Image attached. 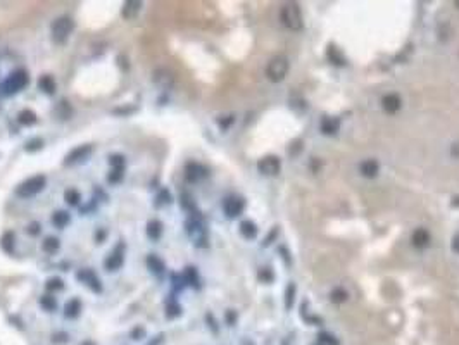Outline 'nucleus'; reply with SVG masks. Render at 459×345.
Listing matches in <instances>:
<instances>
[{
  "mask_svg": "<svg viewBox=\"0 0 459 345\" xmlns=\"http://www.w3.org/2000/svg\"><path fill=\"white\" fill-rule=\"evenodd\" d=\"M347 297H349V293L345 292L344 288H335L333 292H331V301L333 302H337V304H340V302H345L347 301Z\"/></svg>",
  "mask_w": 459,
  "mask_h": 345,
  "instance_id": "nucleus-34",
  "label": "nucleus"
},
{
  "mask_svg": "<svg viewBox=\"0 0 459 345\" xmlns=\"http://www.w3.org/2000/svg\"><path fill=\"white\" fill-rule=\"evenodd\" d=\"M140 11H142V2H138V0H128V2L123 4L121 16L125 17V19L131 21L140 14Z\"/></svg>",
  "mask_w": 459,
  "mask_h": 345,
  "instance_id": "nucleus-14",
  "label": "nucleus"
},
{
  "mask_svg": "<svg viewBox=\"0 0 459 345\" xmlns=\"http://www.w3.org/2000/svg\"><path fill=\"white\" fill-rule=\"evenodd\" d=\"M431 242L430 233L425 228H418L415 233H413V245L416 249H426Z\"/></svg>",
  "mask_w": 459,
  "mask_h": 345,
  "instance_id": "nucleus-16",
  "label": "nucleus"
},
{
  "mask_svg": "<svg viewBox=\"0 0 459 345\" xmlns=\"http://www.w3.org/2000/svg\"><path fill=\"white\" fill-rule=\"evenodd\" d=\"M288 61L285 57H275L270 61V64L266 67V75L273 83H280L281 80H285V76L288 75Z\"/></svg>",
  "mask_w": 459,
  "mask_h": 345,
  "instance_id": "nucleus-4",
  "label": "nucleus"
},
{
  "mask_svg": "<svg viewBox=\"0 0 459 345\" xmlns=\"http://www.w3.org/2000/svg\"><path fill=\"white\" fill-rule=\"evenodd\" d=\"M81 345H95V343H93V342H83Z\"/></svg>",
  "mask_w": 459,
  "mask_h": 345,
  "instance_id": "nucleus-44",
  "label": "nucleus"
},
{
  "mask_svg": "<svg viewBox=\"0 0 459 345\" xmlns=\"http://www.w3.org/2000/svg\"><path fill=\"white\" fill-rule=\"evenodd\" d=\"M228 321H230V323H233V321H235V314L231 311L228 312Z\"/></svg>",
  "mask_w": 459,
  "mask_h": 345,
  "instance_id": "nucleus-43",
  "label": "nucleus"
},
{
  "mask_svg": "<svg viewBox=\"0 0 459 345\" xmlns=\"http://www.w3.org/2000/svg\"><path fill=\"white\" fill-rule=\"evenodd\" d=\"M240 233H242L244 238L252 240V238H256V235H257V226L254 225L252 221H242V223H240Z\"/></svg>",
  "mask_w": 459,
  "mask_h": 345,
  "instance_id": "nucleus-24",
  "label": "nucleus"
},
{
  "mask_svg": "<svg viewBox=\"0 0 459 345\" xmlns=\"http://www.w3.org/2000/svg\"><path fill=\"white\" fill-rule=\"evenodd\" d=\"M28 81H30L28 72L25 69H16L7 76L6 83H4V90H6L7 93H17L28 85Z\"/></svg>",
  "mask_w": 459,
  "mask_h": 345,
  "instance_id": "nucleus-5",
  "label": "nucleus"
},
{
  "mask_svg": "<svg viewBox=\"0 0 459 345\" xmlns=\"http://www.w3.org/2000/svg\"><path fill=\"white\" fill-rule=\"evenodd\" d=\"M123 264H125V245L119 243L116 245L111 254H107L106 261H104V267L107 271H117Z\"/></svg>",
  "mask_w": 459,
  "mask_h": 345,
  "instance_id": "nucleus-7",
  "label": "nucleus"
},
{
  "mask_svg": "<svg viewBox=\"0 0 459 345\" xmlns=\"http://www.w3.org/2000/svg\"><path fill=\"white\" fill-rule=\"evenodd\" d=\"M69 221H71V217H69V212L67 211H56L52 214V225L59 230H62L64 226L69 225Z\"/></svg>",
  "mask_w": 459,
  "mask_h": 345,
  "instance_id": "nucleus-19",
  "label": "nucleus"
},
{
  "mask_svg": "<svg viewBox=\"0 0 459 345\" xmlns=\"http://www.w3.org/2000/svg\"><path fill=\"white\" fill-rule=\"evenodd\" d=\"M125 176V169H111V172L107 175V181L109 183H119Z\"/></svg>",
  "mask_w": 459,
  "mask_h": 345,
  "instance_id": "nucleus-35",
  "label": "nucleus"
},
{
  "mask_svg": "<svg viewBox=\"0 0 459 345\" xmlns=\"http://www.w3.org/2000/svg\"><path fill=\"white\" fill-rule=\"evenodd\" d=\"M178 314H180V306H178V304H170V306H167V316L175 317V316H178Z\"/></svg>",
  "mask_w": 459,
  "mask_h": 345,
  "instance_id": "nucleus-40",
  "label": "nucleus"
},
{
  "mask_svg": "<svg viewBox=\"0 0 459 345\" xmlns=\"http://www.w3.org/2000/svg\"><path fill=\"white\" fill-rule=\"evenodd\" d=\"M454 252H459V237L454 238Z\"/></svg>",
  "mask_w": 459,
  "mask_h": 345,
  "instance_id": "nucleus-41",
  "label": "nucleus"
},
{
  "mask_svg": "<svg viewBox=\"0 0 459 345\" xmlns=\"http://www.w3.org/2000/svg\"><path fill=\"white\" fill-rule=\"evenodd\" d=\"M59 247H61V242H59V238L57 237H47L42 242V249H43V252H47V254H56L57 251H59Z\"/></svg>",
  "mask_w": 459,
  "mask_h": 345,
  "instance_id": "nucleus-26",
  "label": "nucleus"
},
{
  "mask_svg": "<svg viewBox=\"0 0 459 345\" xmlns=\"http://www.w3.org/2000/svg\"><path fill=\"white\" fill-rule=\"evenodd\" d=\"M339 126H340V122H339V119H335V117H323V121H321V131H323L325 135L337 133Z\"/></svg>",
  "mask_w": 459,
  "mask_h": 345,
  "instance_id": "nucleus-23",
  "label": "nucleus"
},
{
  "mask_svg": "<svg viewBox=\"0 0 459 345\" xmlns=\"http://www.w3.org/2000/svg\"><path fill=\"white\" fill-rule=\"evenodd\" d=\"M206 176H207V169L202 164H199V162H190V164H187L185 178H187V181H190V183H197V181H201L202 178H206Z\"/></svg>",
  "mask_w": 459,
  "mask_h": 345,
  "instance_id": "nucleus-12",
  "label": "nucleus"
},
{
  "mask_svg": "<svg viewBox=\"0 0 459 345\" xmlns=\"http://www.w3.org/2000/svg\"><path fill=\"white\" fill-rule=\"evenodd\" d=\"M257 169L264 176H276L281 169V162L276 156H266L257 162Z\"/></svg>",
  "mask_w": 459,
  "mask_h": 345,
  "instance_id": "nucleus-8",
  "label": "nucleus"
},
{
  "mask_svg": "<svg viewBox=\"0 0 459 345\" xmlns=\"http://www.w3.org/2000/svg\"><path fill=\"white\" fill-rule=\"evenodd\" d=\"M42 147H43V140L42 138H33V140H30V142L25 145V151L35 152V151H40Z\"/></svg>",
  "mask_w": 459,
  "mask_h": 345,
  "instance_id": "nucleus-36",
  "label": "nucleus"
},
{
  "mask_svg": "<svg viewBox=\"0 0 459 345\" xmlns=\"http://www.w3.org/2000/svg\"><path fill=\"white\" fill-rule=\"evenodd\" d=\"M281 22L285 24V28L290 31H301L304 22H302V14L297 4H287L281 9Z\"/></svg>",
  "mask_w": 459,
  "mask_h": 345,
  "instance_id": "nucleus-3",
  "label": "nucleus"
},
{
  "mask_svg": "<svg viewBox=\"0 0 459 345\" xmlns=\"http://www.w3.org/2000/svg\"><path fill=\"white\" fill-rule=\"evenodd\" d=\"M152 81L157 88L171 90L175 86V75L170 69H166V67H159V69L152 72Z\"/></svg>",
  "mask_w": 459,
  "mask_h": 345,
  "instance_id": "nucleus-6",
  "label": "nucleus"
},
{
  "mask_svg": "<svg viewBox=\"0 0 459 345\" xmlns=\"http://www.w3.org/2000/svg\"><path fill=\"white\" fill-rule=\"evenodd\" d=\"M64 201H66V204H69V206H78L81 201V195L76 188H67L64 192Z\"/></svg>",
  "mask_w": 459,
  "mask_h": 345,
  "instance_id": "nucleus-27",
  "label": "nucleus"
},
{
  "mask_svg": "<svg viewBox=\"0 0 459 345\" xmlns=\"http://www.w3.org/2000/svg\"><path fill=\"white\" fill-rule=\"evenodd\" d=\"M17 121H19V125H22V126H31V125H35V122L38 121V117H36V114L31 111V109H25V111L19 112Z\"/></svg>",
  "mask_w": 459,
  "mask_h": 345,
  "instance_id": "nucleus-25",
  "label": "nucleus"
},
{
  "mask_svg": "<svg viewBox=\"0 0 459 345\" xmlns=\"http://www.w3.org/2000/svg\"><path fill=\"white\" fill-rule=\"evenodd\" d=\"M273 271L270 269V267H262L261 271H259V280L264 281V283H270V281H273Z\"/></svg>",
  "mask_w": 459,
  "mask_h": 345,
  "instance_id": "nucleus-37",
  "label": "nucleus"
},
{
  "mask_svg": "<svg viewBox=\"0 0 459 345\" xmlns=\"http://www.w3.org/2000/svg\"><path fill=\"white\" fill-rule=\"evenodd\" d=\"M26 230H28V233L31 235V237H36V235H40V231H42V225H40V223H31Z\"/></svg>",
  "mask_w": 459,
  "mask_h": 345,
  "instance_id": "nucleus-38",
  "label": "nucleus"
},
{
  "mask_svg": "<svg viewBox=\"0 0 459 345\" xmlns=\"http://www.w3.org/2000/svg\"><path fill=\"white\" fill-rule=\"evenodd\" d=\"M456 7L459 9V0H457V2H456Z\"/></svg>",
  "mask_w": 459,
  "mask_h": 345,
  "instance_id": "nucleus-45",
  "label": "nucleus"
},
{
  "mask_svg": "<svg viewBox=\"0 0 459 345\" xmlns=\"http://www.w3.org/2000/svg\"><path fill=\"white\" fill-rule=\"evenodd\" d=\"M320 340H321V343H326V345H337V343H339L337 340H335V338L331 337V335H328V333H321V335H320Z\"/></svg>",
  "mask_w": 459,
  "mask_h": 345,
  "instance_id": "nucleus-39",
  "label": "nucleus"
},
{
  "mask_svg": "<svg viewBox=\"0 0 459 345\" xmlns=\"http://www.w3.org/2000/svg\"><path fill=\"white\" fill-rule=\"evenodd\" d=\"M38 88L42 90L43 93H47V95L56 93V88H57L56 80H54L51 75H43L42 78L38 80Z\"/></svg>",
  "mask_w": 459,
  "mask_h": 345,
  "instance_id": "nucleus-17",
  "label": "nucleus"
},
{
  "mask_svg": "<svg viewBox=\"0 0 459 345\" xmlns=\"http://www.w3.org/2000/svg\"><path fill=\"white\" fill-rule=\"evenodd\" d=\"M147 267L154 275H161V273H164V269H166L164 262H162L156 254H151V256L147 257Z\"/></svg>",
  "mask_w": 459,
  "mask_h": 345,
  "instance_id": "nucleus-21",
  "label": "nucleus"
},
{
  "mask_svg": "<svg viewBox=\"0 0 459 345\" xmlns=\"http://www.w3.org/2000/svg\"><path fill=\"white\" fill-rule=\"evenodd\" d=\"M81 312V302L78 301V299H71V301H67V304L64 306V316L69 317V319H75V317H78Z\"/></svg>",
  "mask_w": 459,
  "mask_h": 345,
  "instance_id": "nucleus-18",
  "label": "nucleus"
},
{
  "mask_svg": "<svg viewBox=\"0 0 459 345\" xmlns=\"http://www.w3.org/2000/svg\"><path fill=\"white\" fill-rule=\"evenodd\" d=\"M109 164H111L112 169H125V157L119 156V154H114V156L109 157Z\"/></svg>",
  "mask_w": 459,
  "mask_h": 345,
  "instance_id": "nucleus-33",
  "label": "nucleus"
},
{
  "mask_svg": "<svg viewBox=\"0 0 459 345\" xmlns=\"http://www.w3.org/2000/svg\"><path fill=\"white\" fill-rule=\"evenodd\" d=\"M45 288L49 290V292H61L62 288H64V281H62L61 278H57V276H54V278H49L47 280V285H45Z\"/></svg>",
  "mask_w": 459,
  "mask_h": 345,
  "instance_id": "nucleus-28",
  "label": "nucleus"
},
{
  "mask_svg": "<svg viewBox=\"0 0 459 345\" xmlns=\"http://www.w3.org/2000/svg\"><path fill=\"white\" fill-rule=\"evenodd\" d=\"M40 306H42L47 312H52V311H56L57 302H56V299H54L52 295H43V297L40 299Z\"/></svg>",
  "mask_w": 459,
  "mask_h": 345,
  "instance_id": "nucleus-29",
  "label": "nucleus"
},
{
  "mask_svg": "<svg viewBox=\"0 0 459 345\" xmlns=\"http://www.w3.org/2000/svg\"><path fill=\"white\" fill-rule=\"evenodd\" d=\"M245 202L242 197H237V195H231V197H226L225 202H223V211L228 217H237L244 212Z\"/></svg>",
  "mask_w": 459,
  "mask_h": 345,
  "instance_id": "nucleus-9",
  "label": "nucleus"
},
{
  "mask_svg": "<svg viewBox=\"0 0 459 345\" xmlns=\"http://www.w3.org/2000/svg\"><path fill=\"white\" fill-rule=\"evenodd\" d=\"M359 171H361V175L366 176V178H375L380 171V166L375 159H366V161H363L361 164H359Z\"/></svg>",
  "mask_w": 459,
  "mask_h": 345,
  "instance_id": "nucleus-15",
  "label": "nucleus"
},
{
  "mask_svg": "<svg viewBox=\"0 0 459 345\" xmlns=\"http://www.w3.org/2000/svg\"><path fill=\"white\" fill-rule=\"evenodd\" d=\"M381 106H383L385 112H389V114H395V112L402 107V101H401V97H399L397 93H387L383 98H381Z\"/></svg>",
  "mask_w": 459,
  "mask_h": 345,
  "instance_id": "nucleus-13",
  "label": "nucleus"
},
{
  "mask_svg": "<svg viewBox=\"0 0 459 345\" xmlns=\"http://www.w3.org/2000/svg\"><path fill=\"white\" fill-rule=\"evenodd\" d=\"M183 280H185V283H188V285L199 283V276H197L195 267H187V271H185V275H183Z\"/></svg>",
  "mask_w": 459,
  "mask_h": 345,
  "instance_id": "nucleus-31",
  "label": "nucleus"
},
{
  "mask_svg": "<svg viewBox=\"0 0 459 345\" xmlns=\"http://www.w3.org/2000/svg\"><path fill=\"white\" fill-rule=\"evenodd\" d=\"M14 242H16V235L12 231H6L0 238V247H2L4 252L12 254L14 252Z\"/></svg>",
  "mask_w": 459,
  "mask_h": 345,
  "instance_id": "nucleus-20",
  "label": "nucleus"
},
{
  "mask_svg": "<svg viewBox=\"0 0 459 345\" xmlns=\"http://www.w3.org/2000/svg\"><path fill=\"white\" fill-rule=\"evenodd\" d=\"M47 185V178L43 175H36L31 176V178L25 180L22 183H19L16 187V195L21 199H28V197H35L36 193H40Z\"/></svg>",
  "mask_w": 459,
  "mask_h": 345,
  "instance_id": "nucleus-2",
  "label": "nucleus"
},
{
  "mask_svg": "<svg viewBox=\"0 0 459 345\" xmlns=\"http://www.w3.org/2000/svg\"><path fill=\"white\" fill-rule=\"evenodd\" d=\"M162 235V223L159 219H152L147 223V237L151 240H159Z\"/></svg>",
  "mask_w": 459,
  "mask_h": 345,
  "instance_id": "nucleus-22",
  "label": "nucleus"
},
{
  "mask_svg": "<svg viewBox=\"0 0 459 345\" xmlns=\"http://www.w3.org/2000/svg\"><path fill=\"white\" fill-rule=\"evenodd\" d=\"M90 154H92V145H78V147L73 149V151L66 156L64 164L75 166V164H78V162H83L90 157Z\"/></svg>",
  "mask_w": 459,
  "mask_h": 345,
  "instance_id": "nucleus-10",
  "label": "nucleus"
},
{
  "mask_svg": "<svg viewBox=\"0 0 459 345\" xmlns=\"http://www.w3.org/2000/svg\"><path fill=\"white\" fill-rule=\"evenodd\" d=\"M140 335H143V330H138V331H133V337H140ZM135 340H140V338H135Z\"/></svg>",
  "mask_w": 459,
  "mask_h": 345,
  "instance_id": "nucleus-42",
  "label": "nucleus"
},
{
  "mask_svg": "<svg viewBox=\"0 0 459 345\" xmlns=\"http://www.w3.org/2000/svg\"><path fill=\"white\" fill-rule=\"evenodd\" d=\"M328 57L331 59V61H333V64H344V62H345L344 56L339 52L337 47H333V45H331V47L328 48Z\"/></svg>",
  "mask_w": 459,
  "mask_h": 345,
  "instance_id": "nucleus-32",
  "label": "nucleus"
},
{
  "mask_svg": "<svg viewBox=\"0 0 459 345\" xmlns=\"http://www.w3.org/2000/svg\"><path fill=\"white\" fill-rule=\"evenodd\" d=\"M294 299H295V285L290 283L287 287V292H285V307H287V309H292Z\"/></svg>",
  "mask_w": 459,
  "mask_h": 345,
  "instance_id": "nucleus-30",
  "label": "nucleus"
},
{
  "mask_svg": "<svg viewBox=\"0 0 459 345\" xmlns=\"http://www.w3.org/2000/svg\"><path fill=\"white\" fill-rule=\"evenodd\" d=\"M73 31H75V21H73L69 16L57 17L51 26L52 40L59 45L66 43L67 40H69V36L73 35Z\"/></svg>",
  "mask_w": 459,
  "mask_h": 345,
  "instance_id": "nucleus-1",
  "label": "nucleus"
},
{
  "mask_svg": "<svg viewBox=\"0 0 459 345\" xmlns=\"http://www.w3.org/2000/svg\"><path fill=\"white\" fill-rule=\"evenodd\" d=\"M76 278H78V280L81 281V283H85L90 290H93V292H97V293H101V292H102V283H101V280H99V276L95 275L92 269H88V267H86V269L78 271Z\"/></svg>",
  "mask_w": 459,
  "mask_h": 345,
  "instance_id": "nucleus-11",
  "label": "nucleus"
}]
</instances>
